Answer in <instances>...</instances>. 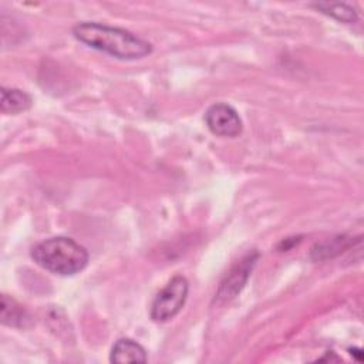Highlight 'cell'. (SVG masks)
Wrapping results in <instances>:
<instances>
[{
	"label": "cell",
	"mask_w": 364,
	"mask_h": 364,
	"mask_svg": "<svg viewBox=\"0 0 364 364\" xmlns=\"http://www.w3.org/2000/svg\"><path fill=\"white\" fill-rule=\"evenodd\" d=\"M73 36L88 47L119 60L142 58L152 51L148 41L131 31L100 23H78L73 27Z\"/></svg>",
	"instance_id": "obj_1"
},
{
	"label": "cell",
	"mask_w": 364,
	"mask_h": 364,
	"mask_svg": "<svg viewBox=\"0 0 364 364\" xmlns=\"http://www.w3.org/2000/svg\"><path fill=\"white\" fill-rule=\"evenodd\" d=\"M33 260L44 270L58 276H73L88 263V252L74 239L57 236L37 243L31 249Z\"/></svg>",
	"instance_id": "obj_2"
},
{
	"label": "cell",
	"mask_w": 364,
	"mask_h": 364,
	"mask_svg": "<svg viewBox=\"0 0 364 364\" xmlns=\"http://www.w3.org/2000/svg\"><path fill=\"white\" fill-rule=\"evenodd\" d=\"M188 290V280L181 274L173 276L155 297L151 307V318L162 323L175 317L186 301Z\"/></svg>",
	"instance_id": "obj_3"
},
{
	"label": "cell",
	"mask_w": 364,
	"mask_h": 364,
	"mask_svg": "<svg viewBox=\"0 0 364 364\" xmlns=\"http://www.w3.org/2000/svg\"><path fill=\"white\" fill-rule=\"evenodd\" d=\"M205 122L213 135L223 138H235L243 128L237 111L225 102L210 105L205 112Z\"/></svg>",
	"instance_id": "obj_4"
},
{
	"label": "cell",
	"mask_w": 364,
	"mask_h": 364,
	"mask_svg": "<svg viewBox=\"0 0 364 364\" xmlns=\"http://www.w3.org/2000/svg\"><path fill=\"white\" fill-rule=\"evenodd\" d=\"M257 253H249L246 257H243L225 277V280L220 283V287L216 293L215 300H230L233 299L245 286V283L249 279V274L257 260Z\"/></svg>",
	"instance_id": "obj_5"
},
{
	"label": "cell",
	"mask_w": 364,
	"mask_h": 364,
	"mask_svg": "<svg viewBox=\"0 0 364 364\" xmlns=\"http://www.w3.org/2000/svg\"><path fill=\"white\" fill-rule=\"evenodd\" d=\"M109 361L111 363H145L146 351L139 343L131 338H119L111 350Z\"/></svg>",
	"instance_id": "obj_6"
},
{
	"label": "cell",
	"mask_w": 364,
	"mask_h": 364,
	"mask_svg": "<svg viewBox=\"0 0 364 364\" xmlns=\"http://www.w3.org/2000/svg\"><path fill=\"white\" fill-rule=\"evenodd\" d=\"M1 112L16 115L31 107V97L18 88H1Z\"/></svg>",
	"instance_id": "obj_7"
},
{
	"label": "cell",
	"mask_w": 364,
	"mask_h": 364,
	"mask_svg": "<svg viewBox=\"0 0 364 364\" xmlns=\"http://www.w3.org/2000/svg\"><path fill=\"white\" fill-rule=\"evenodd\" d=\"M1 323L10 327H27L30 324V314L7 294L1 296Z\"/></svg>",
	"instance_id": "obj_8"
},
{
	"label": "cell",
	"mask_w": 364,
	"mask_h": 364,
	"mask_svg": "<svg viewBox=\"0 0 364 364\" xmlns=\"http://www.w3.org/2000/svg\"><path fill=\"white\" fill-rule=\"evenodd\" d=\"M313 7L316 10H318L320 13L327 14L341 23L350 24V23L357 21V18H358L357 11L346 3H316V4H313Z\"/></svg>",
	"instance_id": "obj_9"
},
{
	"label": "cell",
	"mask_w": 364,
	"mask_h": 364,
	"mask_svg": "<svg viewBox=\"0 0 364 364\" xmlns=\"http://www.w3.org/2000/svg\"><path fill=\"white\" fill-rule=\"evenodd\" d=\"M348 351H350V354H351V355H354V357H355V360H357V361H361V358H363V354H361V353H363V351H361L360 348H350Z\"/></svg>",
	"instance_id": "obj_10"
}]
</instances>
